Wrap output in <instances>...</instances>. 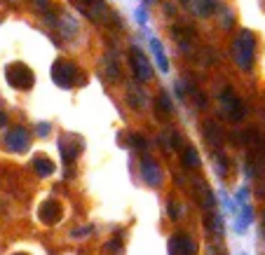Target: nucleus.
Here are the masks:
<instances>
[{
	"label": "nucleus",
	"instance_id": "obj_1",
	"mask_svg": "<svg viewBox=\"0 0 265 255\" xmlns=\"http://www.w3.org/2000/svg\"><path fill=\"white\" fill-rule=\"evenodd\" d=\"M232 52H235V61L242 70H251L253 59H256V35L249 28H242L237 38L232 42Z\"/></svg>",
	"mask_w": 265,
	"mask_h": 255
},
{
	"label": "nucleus",
	"instance_id": "obj_2",
	"mask_svg": "<svg viewBox=\"0 0 265 255\" xmlns=\"http://www.w3.org/2000/svg\"><path fill=\"white\" fill-rule=\"evenodd\" d=\"M52 80L61 89H71L78 80V66L71 59H56L52 66Z\"/></svg>",
	"mask_w": 265,
	"mask_h": 255
},
{
	"label": "nucleus",
	"instance_id": "obj_3",
	"mask_svg": "<svg viewBox=\"0 0 265 255\" xmlns=\"http://www.w3.org/2000/svg\"><path fill=\"white\" fill-rule=\"evenodd\" d=\"M5 78L7 82L12 84L14 89H31L33 87V82H35V75H33V70L26 66V64H21V61H17V64H10V66L5 68Z\"/></svg>",
	"mask_w": 265,
	"mask_h": 255
},
{
	"label": "nucleus",
	"instance_id": "obj_4",
	"mask_svg": "<svg viewBox=\"0 0 265 255\" xmlns=\"http://www.w3.org/2000/svg\"><path fill=\"white\" fill-rule=\"evenodd\" d=\"M221 106H223V112L228 115V120L230 122H242L244 120V115H247L242 98H239L230 87H226V89L221 92Z\"/></svg>",
	"mask_w": 265,
	"mask_h": 255
},
{
	"label": "nucleus",
	"instance_id": "obj_5",
	"mask_svg": "<svg viewBox=\"0 0 265 255\" xmlns=\"http://www.w3.org/2000/svg\"><path fill=\"white\" fill-rule=\"evenodd\" d=\"M2 145L10 150V152H26L28 148H31V136H28L26 127H12L7 134L2 136Z\"/></svg>",
	"mask_w": 265,
	"mask_h": 255
},
{
	"label": "nucleus",
	"instance_id": "obj_6",
	"mask_svg": "<svg viewBox=\"0 0 265 255\" xmlns=\"http://www.w3.org/2000/svg\"><path fill=\"white\" fill-rule=\"evenodd\" d=\"M129 61H132L134 78L141 82V84H146V82L153 78V68H150V61L146 59V54L141 52L136 45H134L132 49H129Z\"/></svg>",
	"mask_w": 265,
	"mask_h": 255
},
{
	"label": "nucleus",
	"instance_id": "obj_7",
	"mask_svg": "<svg viewBox=\"0 0 265 255\" xmlns=\"http://www.w3.org/2000/svg\"><path fill=\"white\" fill-rule=\"evenodd\" d=\"M80 148H82V145H80L78 136L66 134V136H61V138H59V150H61V157H64V164H73V161L78 159Z\"/></svg>",
	"mask_w": 265,
	"mask_h": 255
},
{
	"label": "nucleus",
	"instance_id": "obj_8",
	"mask_svg": "<svg viewBox=\"0 0 265 255\" xmlns=\"http://www.w3.org/2000/svg\"><path fill=\"white\" fill-rule=\"evenodd\" d=\"M141 174H143V180H146L148 185H153V188H159L162 180H164V174H162L159 164L155 159H150V157L141 159Z\"/></svg>",
	"mask_w": 265,
	"mask_h": 255
},
{
	"label": "nucleus",
	"instance_id": "obj_9",
	"mask_svg": "<svg viewBox=\"0 0 265 255\" xmlns=\"http://www.w3.org/2000/svg\"><path fill=\"white\" fill-rule=\"evenodd\" d=\"M197 246L188 234H174L169 239V255H195Z\"/></svg>",
	"mask_w": 265,
	"mask_h": 255
},
{
	"label": "nucleus",
	"instance_id": "obj_10",
	"mask_svg": "<svg viewBox=\"0 0 265 255\" xmlns=\"http://www.w3.org/2000/svg\"><path fill=\"white\" fill-rule=\"evenodd\" d=\"M38 218L45 223V225H56L61 220V204L56 199H47V202L40 204L38 208Z\"/></svg>",
	"mask_w": 265,
	"mask_h": 255
},
{
	"label": "nucleus",
	"instance_id": "obj_11",
	"mask_svg": "<svg viewBox=\"0 0 265 255\" xmlns=\"http://www.w3.org/2000/svg\"><path fill=\"white\" fill-rule=\"evenodd\" d=\"M193 190H195V199L199 202V206H202L204 211L212 213L213 211V192H212V188H209L202 178H195V180H193Z\"/></svg>",
	"mask_w": 265,
	"mask_h": 255
},
{
	"label": "nucleus",
	"instance_id": "obj_12",
	"mask_svg": "<svg viewBox=\"0 0 265 255\" xmlns=\"http://www.w3.org/2000/svg\"><path fill=\"white\" fill-rule=\"evenodd\" d=\"M183 5L199 16H212L218 10V0H183Z\"/></svg>",
	"mask_w": 265,
	"mask_h": 255
},
{
	"label": "nucleus",
	"instance_id": "obj_13",
	"mask_svg": "<svg viewBox=\"0 0 265 255\" xmlns=\"http://www.w3.org/2000/svg\"><path fill=\"white\" fill-rule=\"evenodd\" d=\"M223 129L218 127V122H213V120H209V122H204V138H207V143L212 145V148H221L223 145Z\"/></svg>",
	"mask_w": 265,
	"mask_h": 255
},
{
	"label": "nucleus",
	"instance_id": "obj_14",
	"mask_svg": "<svg viewBox=\"0 0 265 255\" xmlns=\"http://www.w3.org/2000/svg\"><path fill=\"white\" fill-rule=\"evenodd\" d=\"M150 49H153V56L158 61V68L162 73H169V61H167V54H164V47L158 38H150Z\"/></svg>",
	"mask_w": 265,
	"mask_h": 255
},
{
	"label": "nucleus",
	"instance_id": "obj_15",
	"mask_svg": "<svg viewBox=\"0 0 265 255\" xmlns=\"http://www.w3.org/2000/svg\"><path fill=\"white\" fill-rule=\"evenodd\" d=\"M181 152H183V155H181V164H183V169H188V171H190V169H193V171L199 169V164H202V161H199L197 150L193 148V145H186Z\"/></svg>",
	"mask_w": 265,
	"mask_h": 255
},
{
	"label": "nucleus",
	"instance_id": "obj_16",
	"mask_svg": "<svg viewBox=\"0 0 265 255\" xmlns=\"http://www.w3.org/2000/svg\"><path fill=\"white\" fill-rule=\"evenodd\" d=\"M33 169H35V174L38 175H52L54 169H56V164H54L50 157H45V155H40V157H35V161H33Z\"/></svg>",
	"mask_w": 265,
	"mask_h": 255
},
{
	"label": "nucleus",
	"instance_id": "obj_17",
	"mask_svg": "<svg viewBox=\"0 0 265 255\" xmlns=\"http://www.w3.org/2000/svg\"><path fill=\"white\" fill-rule=\"evenodd\" d=\"M127 96H129V106L136 108V110H139V108H143V106L148 103V101H146L148 96L143 94L141 89H134V87H129V92H127Z\"/></svg>",
	"mask_w": 265,
	"mask_h": 255
},
{
	"label": "nucleus",
	"instance_id": "obj_18",
	"mask_svg": "<svg viewBox=\"0 0 265 255\" xmlns=\"http://www.w3.org/2000/svg\"><path fill=\"white\" fill-rule=\"evenodd\" d=\"M158 112H159V115H172V112H174L172 98H169L167 92H159V96H158Z\"/></svg>",
	"mask_w": 265,
	"mask_h": 255
},
{
	"label": "nucleus",
	"instance_id": "obj_19",
	"mask_svg": "<svg viewBox=\"0 0 265 255\" xmlns=\"http://www.w3.org/2000/svg\"><path fill=\"white\" fill-rule=\"evenodd\" d=\"M253 220V213H251V206H242V215L237 220V232H244V227Z\"/></svg>",
	"mask_w": 265,
	"mask_h": 255
},
{
	"label": "nucleus",
	"instance_id": "obj_20",
	"mask_svg": "<svg viewBox=\"0 0 265 255\" xmlns=\"http://www.w3.org/2000/svg\"><path fill=\"white\" fill-rule=\"evenodd\" d=\"M104 248H106L108 255H122V253H124V251H122V243H120V241H108Z\"/></svg>",
	"mask_w": 265,
	"mask_h": 255
},
{
	"label": "nucleus",
	"instance_id": "obj_21",
	"mask_svg": "<svg viewBox=\"0 0 265 255\" xmlns=\"http://www.w3.org/2000/svg\"><path fill=\"white\" fill-rule=\"evenodd\" d=\"M167 213H169L172 220H178V218H181V206H178L176 202H169L167 204Z\"/></svg>",
	"mask_w": 265,
	"mask_h": 255
},
{
	"label": "nucleus",
	"instance_id": "obj_22",
	"mask_svg": "<svg viewBox=\"0 0 265 255\" xmlns=\"http://www.w3.org/2000/svg\"><path fill=\"white\" fill-rule=\"evenodd\" d=\"M35 131H38L40 138H45V136H50V131H52V124L50 122H40L38 127H35Z\"/></svg>",
	"mask_w": 265,
	"mask_h": 255
},
{
	"label": "nucleus",
	"instance_id": "obj_23",
	"mask_svg": "<svg viewBox=\"0 0 265 255\" xmlns=\"http://www.w3.org/2000/svg\"><path fill=\"white\" fill-rule=\"evenodd\" d=\"M132 143H134V145H136L139 150H146V145H148L146 138H143L141 134H134V136H132Z\"/></svg>",
	"mask_w": 265,
	"mask_h": 255
},
{
	"label": "nucleus",
	"instance_id": "obj_24",
	"mask_svg": "<svg viewBox=\"0 0 265 255\" xmlns=\"http://www.w3.org/2000/svg\"><path fill=\"white\" fill-rule=\"evenodd\" d=\"M33 2L38 5L40 12H45V14H50V10H52V2L50 0H33Z\"/></svg>",
	"mask_w": 265,
	"mask_h": 255
},
{
	"label": "nucleus",
	"instance_id": "obj_25",
	"mask_svg": "<svg viewBox=\"0 0 265 255\" xmlns=\"http://www.w3.org/2000/svg\"><path fill=\"white\" fill-rule=\"evenodd\" d=\"M216 169H218V174H221V175H226L228 164H226V159H223L221 155H216Z\"/></svg>",
	"mask_w": 265,
	"mask_h": 255
},
{
	"label": "nucleus",
	"instance_id": "obj_26",
	"mask_svg": "<svg viewBox=\"0 0 265 255\" xmlns=\"http://www.w3.org/2000/svg\"><path fill=\"white\" fill-rule=\"evenodd\" d=\"M247 197H249V190H247V188H242V190H239V194H237L239 204H244V206H247Z\"/></svg>",
	"mask_w": 265,
	"mask_h": 255
},
{
	"label": "nucleus",
	"instance_id": "obj_27",
	"mask_svg": "<svg viewBox=\"0 0 265 255\" xmlns=\"http://www.w3.org/2000/svg\"><path fill=\"white\" fill-rule=\"evenodd\" d=\"M92 232V227H82V229H75L73 232V237H85V234H89Z\"/></svg>",
	"mask_w": 265,
	"mask_h": 255
},
{
	"label": "nucleus",
	"instance_id": "obj_28",
	"mask_svg": "<svg viewBox=\"0 0 265 255\" xmlns=\"http://www.w3.org/2000/svg\"><path fill=\"white\" fill-rule=\"evenodd\" d=\"M7 124V115L5 112H0V127H5Z\"/></svg>",
	"mask_w": 265,
	"mask_h": 255
},
{
	"label": "nucleus",
	"instance_id": "obj_29",
	"mask_svg": "<svg viewBox=\"0 0 265 255\" xmlns=\"http://www.w3.org/2000/svg\"><path fill=\"white\" fill-rule=\"evenodd\" d=\"M14 255H26V253H14Z\"/></svg>",
	"mask_w": 265,
	"mask_h": 255
}]
</instances>
